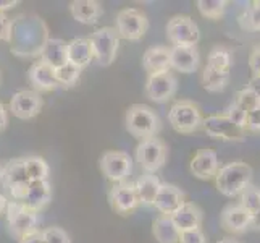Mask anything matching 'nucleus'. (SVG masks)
<instances>
[{
	"mask_svg": "<svg viewBox=\"0 0 260 243\" xmlns=\"http://www.w3.org/2000/svg\"><path fill=\"white\" fill-rule=\"evenodd\" d=\"M52 200V186L49 180H38V182H31L28 186L24 198L20 201L26 208L32 212L42 211Z\"/></svg>",
	"mask_w": 260,
	"mask_h": 243,
	"instance_id": "obj_20",
	"label": "nucleus"
},
{
	"mask_svg": "<svg viewBox=\"0 0 260 243\" xmlns=\"http://www.w3.org/2000/svg\"><path fill=\"white\" fill-rule=\"evenodd\" d=\"M167 152V145L158 137L147 138L139 141L136 148V160L146 174L155 175V172H158L165 164Z\"/></svg>",
	"mask_w": 260,
	"mask_h": 243,
	"instance_id": "obj_7",
	"label": "nucleus"
},
{
	"mask_svg": "<svg viewBox=\"0 0 260 243\" xmlns=\"http://www.w3.org/2000/svg\"><path fill=\"white\" fill-rule=\"evenodd\" d=\"M18 243H46V241H44V233H42V230L39 229V230H36V232L28 233V235L23 237Z\"/></svg>",
	"mask_w": 260,
	"mask_h": 243,
	"instance_id": "obj_42",
	"label": "nucleus"
},
{
	"mask_svg": "<svg viewBox=\"0 0 260 243\" xmlns=\"http://www.w3.org/2000/svg\"><path fill=\"white\" fill-rule=\"evenodd\" d=\"M250 227L254 230H260V209L252 215V221H250Z\"/></svg>",
	"mask_w": 260,
	"mask_h": 243,
	"instance_id": "obj_45",
	"label": "nucleus"
},
{
	"mask_svg": "<svg viewBox=\"0 0 260 243\" xmlns=\"http://www.w3.org/2000/svg\"><path fill=\"white\" fill-rule=\"evenodd\" d=\"M239 24L244 31H260V8L250 4V7H247L246 12L239 16Z\"/></svg>",
	"mask_w": 260,
	"mask_h": 243,
	"instance_id": "obj_35",
	"label": "nucleus"
},
{
	"mask_svg": "<svg viewBox=\"0 0 260 243\" xmlns=\"http://www.w3.org/2000/svg\"><path fill=\"white\" fill-rule=\"evenodd\" d=\"M87 41L91 44L94 59L99 62V65L109 67L113 64L120 47V36L115 28H110V26L99 28L89 36Z\"/></svg>",
	"mask_w": 260,
	"mask_h": 243,
	"instance_id": "obj_5",
	"label": "nucleus"
},
{
	"mask_svg": "<svg viewBox=\"0 0 260 243\" xmlns=\"http://www.w3.org/2000/svg\"><path fill=\"white\" fill-rule=\"evenodd\" d=\"M225 115L228 117V119L236 123L239 128H243L246 131V119H247V114L241 109V107H238L235 102H233L231 105H228V109L225 111Z\"/></svg>",
	"mask_w": 260,
	"mask_h": 243,
	"instance_id": "obj_37",
	"label": "nucleus"
},
{
	"mask_svg": "<svg viewBox=\"0 0 260 243\" xmlns=\"http://www.w3.org/2000/svg\"><path fill=\"white\" fill-rule=\"evenodd\" d=\"M183 203H186V196L176 185L160 183V188L154 200V208L160 214L172 215Z\"/></svg>",
	"mask_w": 260,
	"mask_h": 243,
	"instance_id": "obj_18",
	"label": "nucleus"
},
{
	"mask_svg": "<svg viewBox=\"0 0 260 243\" xmlns=\"http://www.w3.org/2000/svg\"><path fill=\"white\" fill-rule=\"evenodd\" d=\"M0 180H2V166H0Z\"/></svg>",
	"mask_w": 260,
	"mask_h": 243,
	"instance_id": "obj_49",
	"label": "nucleus"
},
{
	"mask_svg": "<svg viewBox=\"0 0 260 243\" xmlns=\"http://www.w3.org/2000/svg\"><path fill=\"white\" fill-rule=\"evenodd\" d=\"M42 233L46 243H71L70 235L60 227H49L46 230H42Z\"/></svg>",
	"mask_w": 260,
	"mask_h": 243,
	"instance_id": "obj_36",
	"label": "nucleus"
},
{
	"mask_svg": "<svg viewBox=\"0 0 260 243\" xmlns=\"http://www.w3.org/2000/svg\"><path fill=\"white\" fill-rule=\"evenodd\" d=\"M197 10L204 18H209V20H220V18L225 15L226 0H199L196 4Z\"/></svg>",
	"mask_w": 260,
	"mask_h": 243,
	"instance_id": "obj_31",
	"label": "nucleus"
},
{
	"mask_svg": "<svg viewBox=\"0 0 260 243\" xmlns=\"http://www.w3.org/2000/svg\"><path fill=\"white\" fill-rule=\"evenodd\" d=\"M99 166L105 178H109L113 183H120L131 175L133 160L129 154L123 151H107L102 154Z\"/></svg>",
	"mask_w": 260,
	"mask_h": 243,
	"instance_id": "obj_11",
	"label": "nucleus"
},
{
	"mask_svg": "<svg viewBox=\"0 0 260 243\" xmlns=\"http://www.w3.org/2000/svg\"><path fill=\"white\" fill-rule=\"evenodd\" d=\"M67 57L68 64L78 67L79 70L86 68L94 60L91 44H89L86 38H76L67 42Z\"/></svg>",
	"mask_w": 260,
	"mask_h": 243,
	"instance_id": "obj_25",
	"label": "nucleus"
},
{
	"mask_svg": "<svg viewBox=\"0 0 260 243\" xmlns=\"http://www.w3.org/2000/svg\"><path fill=\"white\" fill-rule=\"evenodd\" d=\"M10 111L20 120L34 119L42 111V97L32 89H21L10 99Z\"/></svg>",
	"mask_w": 260,
	"mask_h": 243,
	"instance_id": "obj_14",
	"label": "nucleus"
},
{
	"mask_svg": "<svg viewBox=\"0 0 260 243\" xmlns=\"http://www.w3.org/2000/svg\"><path fill=\"white\" fill-rule=\"evenodd\" d=\"M116 33L126 41H141L149 30L146 13L138 8H123L116 15Z\"/></svg>",
	"mask_w": 260,
	"mask_h": 243,
	"instance_id": "obj_9",
	"label": "nucleus"
},
{
	"mask_svg": "<svg viewBox=\"0 0 260 243\" xmlns=\"http://www.w3.org/2000/svg\"><path fill=\"white\" fill-rule=\"evenodd\" d=\"M249 68L255 78H260V46L254 47L249 56Z\"/></svg>",
	"mask_w": 260,
	"mask_h": 243,
	"instance_id": "obj_39",
	"label": "nucleus"
},
{
	"mask_svg": "<svg viewBox=\"0 0 260 243\" xmlns=\"http://www.w3.org/2000/svg\"><path fill=\"white\" fill-rule=\"evenodd\" d=\"M152 235L158 243H178L179 230L167 214H158L152 222Z\"/></svg>",
	"mask_w": 260,
	"mask_h": 243,
	"instance_id": "obj_27",
	"label": "nucleus"
},
{
	"mask_svg": "<svg viewBox=\"0 0 260 243\" xmlns=\"http://www.w3.org/2000/svg\"><path fill=\"white\" fill-rule=\"evenodd\" d=\"M202 128L210 138L218 141H244L246 131L233 123L225 114H213L205 117Z\"/></svg>",
	"mask_w": 260,
	"mask_h": 243,
	"instance_id": "obj_10",
	"label": "nucleus"
},
{
	"mask_svg": "<svg viewBox=\"0 0 260 243\" xmlns=\"http://www.w3.org/2000/svg\"><path fill=\"white\" fill-rule=\"evenodd\" d=\"M70 13L73 20L83 24H95L104 15V7L95 0H75L70 4Z\"/></svg>",
	"mask_w": 260,
	"mask_h": 243,
	"instance_id": "obj_22",
	"label": "nucleus"
},
{
	"mask_svg": "<svg viewBox=\"0 0 260 243\" xmlns=\"http://www.w3.org/2000/svg\"><path fill=\"white\" fill-rule=\"evenodd\" d=\"M220 169L218 154L213 149H199L191 159L189 170L191 174L199 180L215 178Z\"/></svg>",
	"mask_w": 260,
	"mask_h": 243,
	"instance_id": "obj_16",
	"label": "nucleus"
},
{
	"mask_svg": "<svg viewBox=\"0 0 260 243\" xmlns=\"http://www.w3.org/2000/svg\"><path fill=\"white\" fill-rule=\"evenodd\" d=\"M176 226V229L181 232L187 230H194V229H201L202 221H204V211L197 206L196 203H183L179 208L170 215Z\"/></svg>",
	"mask_w": 260,
	"mask_h": 243,
	"instance_id": "obj_19",
	"label": "nucleus"
},
{
	"mask_svg": "<svg viewBox=\"0 0 260 243\" xmlns=\"http://www.w3.org/2000/svg\"><path fill=\"white\" fill-rule=\"evenodd\" d=\"M12 20L5 13H0V41H10Z\"/></svg>",
	"mask_w": 260,
	"mask_h": 243,
	"instance_id": "obj_40",
	"label": "nucleus"
},
{
	"mask_svg": "<svg viewBox=\"0 0 260 243\" xmlns=\"http://www.w3.org/2000/svg\"><path fill=\"white\" fill-rule=\"evenodd\" d=\"M7 123H8V114H7L5 105H4L2 102H0V131H4V130H5Z\"/></svg>",
	"mask_w": 260,
	"mask_h": 243,
	"instance_id": "obj_44",
	"label": "nucleus"
},
{
	"mask_svg": "<svg viewBox=\"0 0 260 243\" xmlns=\"http://www.w3.org/2000/svg\"><path fill=\"white\" fill-rule=\"evenodd\" d=\"M109 203L116 214L126 215L133 212L139 206L134 183L126 182V180L120 183H113V186L109 190Z\"/></svg>",
	"mask_w": 260,
	"mask_h": 243,
	"instance_id": "obj_13",
	"label": "nucleus"
},
{
	"mask_svg": "<svg viewBox=\"0 0 260 243\" xmlns=\"http://www.w3.org/2000/svg\"><path fill=\"white\" fill-rule=\"evenodd\" d=\"M249 88H252L255 93H258V94H260V78L252 76V79L249 81Z\"/></svg>",
	"mask_w": 260,
	"mask_h": 243,
	"instance_id": "obj_46",
	"label": "nucleus"
},
{
	"mask_svg": "<svg viewBox=\"0 0 260 243\" xmlns=\"http://www.w3.org/2000/svg\"><path fill=\"white\" fill-rule=\"evenodd\" d=\"M168 122L175 131L189 134L202 127L204 117L196 102L183 99V101H178L172 105L168 112Z\"/></svg>",
	"mask_w": 260,
	"mask_h": 243,
	"instance_id": "obj_4",
	"label": "nucleus"
},
{
	"mask_svg": "<svg viewBox=\"0 0 260 243\" xmlns=\"http://www.w3.org/2000/svg\"><path fill=\"white\" fill-rule=\"evenodd\" d=\"M16 5H20L18 0H0V13H5L7 10H12Z\"/></svg>",
	"mask_w": 260,
	"mask_h": 243,
	"instance_id": "obj_43",
	"label": "nucleus"
},
{
	"mask_svg": "<svg viewBox=\"0 0 260 243\" xmlns=\"http://www.w3.org/2000/svg\"><path fill=\"white\" fill-rule=\"evenodd\" d=\"M0 182H2L5 190L10 193L13 201L23 200L31 183L28 174H26L23 157L10 159L5 166H2V180Z\"/></svg>",
	"mask_w": 260,
	"mask_h": 243,
	"instance_id": "obj_8",
	"label": "nucleus"
},
{
	"mask_svg": "<svg viewBox=\"0 0 260 243\" xmlns=\"http://www.w3.org/2000/svg\"><path fill=\"white\" fill-rule=\"evenodd\" d=\"M254 169L243 160H235L218 169L215 175V186L223 196L235 198L243 193L252 182Z\"/></svg>",
	"mask_w": 260,
	"mask_h": 243,
	"instance_id": "obj_1",
	"label": "nucleus"
},
{
	"mask_svg": "<svg viewBox=\"0 0 260 243\" xmlns=\"http://www.w3.org/2000/svg\"><path fill=\"white\" fill-rule=\"evenodd\" d=\"M235 104L241 107L246 114L252 112L255 109H260V94L255 93L252 88H243L236 93Z\"/></svg>",
	"mask_w": 260,
	"mask_h": 243,
	"instance_id": "obj_32",
	"label": "nucleus"
},
{
	"mask_svg": "<svg viewBox=\"0 0 260 243\" xmlns=\"http://www.w3.org/2000/svg\"><path fill=\"white\" fill-rule=\"evenodd\" d=\"M233 65V53L228 47L225 46H215L209 57H207V65L212 70H217V71H230Z\"/></svg>",
	"mask_w": 260,
	"mask_h": 243,
	"instance_id": "obj_30",
	"label": "nucleus"
},
{
	"mask_svg": "<svg viewBox=\"0 0 260 243\" xmlns=\"http://www.w3.org/2000/svg\"><path fill=\"white\" fill-rule=\"evenodd\" d=\"M39 60H42L44 64H47L53 70L63 67L65 64H68L67 42L57 38H49L39 53Z\"/></svg>",
	"mask_w": 260,
	"mask_h": 243,
	"instance_id": "obj_23",
	"label": "nucleus"
},
{
	"mask_svg": "<svg viewBox=\"0 0 260 243\" xmlns=\"http://www.w3.org/2000/svg\"><path fill=\"white\" fill-rule=\"evenodd\" d=\"M239 204L250 214L254 215L260 209V188L250 183L246 190L239 195Z\"/></svg>",
	"mask_w": 260,
	"mask_h": 243,
	"instance_id": "obj_33",
	"label": "nucleus"
},
{
	"mask_svg": "<svg viewBox=\"0 0 260 243\" xmlns=\"http://www.w3.org/2000/svg\"><path fill=\"white\" fill-rule=\"evenodd\" d=\"M142 67L149 75L170 71V47L155 46L147 49L142 56Z\"/></svg>",
	"mask_w": 260,
	"mask_h": 243,
	"instance_id": "obj_24",
	"label": "nucleus"
},
{
	"mask_svg": "<svg viewBox=\"0 0 260 243\" xmlns=\"http://www.w3.org/2000/svg\"><path fill=\"white\" fill-rule=\"evenodd\" d=\"M178 243H207V237H205L202 229H194L179 233Z\"/></svg>",
	"mask_w": 260,
	"mask_h": 243,
	"instance_id": "obj_38",
	"label": "nucleus"
},
{
	"mask_svg": "<svg viewBox=\"0 0 260 243\" xmlns=\"http://www.w3.org/2000/svg\"><path fill=\"white\" fill-rule=\"evenodd\" d=\"M160 180L157 175H152V174H144L141 175L136 182H134V186H136V193H138V200L139 204L142 206H154V200L157 196V192L160 188Z\"/></svg>",
	"mask_w": 260,
	"mask_h": 243,
	"instance_id": "obj_26",
	"label": "nucleus"
},
{
	"mask_svg": "<svg viewBox=\"0 0 260 243\" xmlns=\"http://www.w3.org/2000/svg\"><path fill=\"white\" fill-rule=\"evenodd\" d=\"M167 38L172 47H196L201 39V31L192 18L178 15L167 23Z\"/></svg>",
	"mask_w": 260,
	"mask_h": 243,
	"instance_id": "obj_6",
	"label": "nucleus"
},
{
	"mask_svg": "<svg viewBox=\"0 0 260 243\" xmlns=\"http://www.w3.org/2000/svg\"><path fill=\"white\" fill-rule=\"evenodd\" d=\"M250 215L239 203L228 204L220 212V227L230 233H244L250 229Z\"/></svg>",
	"mask_w": 260,
	"mask_h": 243,
	"instance_id": "obj_15",
	"label": "nucleus"
},
{
	"mask_svg": "<svg viewBox=\"0 0 260 243\" xmlns=\"http://www.w3.org/2000/svg\"><path fill=\"white\" fill-rule=\"evenodd\" d=\"M124 123H126V130L139 141L157 137L162 128L155 111L144 104L129 105L124 115Z\"/></svg>",
	"mask_w": 260,
	"mask_h": 243,
	"instance_id": "obj_2",
	"label": "nucleus"
},
{
	"mask_svg": "<svg viewBox=\"0 0 260 243\" xmlns=\"http://www.w3.org/2000/svg\"><path fill=\"white\" fill-rule=\"evenodd\" d=\"M79 75H81V70L75 65H71V64H65L63 67L55 70L57 83H58V86H63V88L75 86L79 79Z\"/></svg>",
	"mask_w": 260,
	"mask_h": 243,
	"instance_id": "obj_34",
	"label": "nucleus"
},
{
	"mask_svg": "<svg viewBox=\"0 0 260 243\" xmlns=\"http://www.w3.org/2000/svg\"><path fill=\"white\" fill-rule=\"evenodd\" d=\"M199 64L201 56L197 47H170V68L181 73H194Z\"/></svg>",
	"mask_w": 260,
	"mask_h": 243,
	"instance_id": "obj_21",
	"label": "nucleus"
},
{
	"mask_svg": "<svg viewBox=\"0 0 260 243\" xmlns=\"http://www.w3.org/2000/svg\"><path fill=\"white\" fill-rule=\"evenodd\" d=\"M217 243H241V241H239V240H236V238H233V237H225V238L218 240Z\"/></svg>",
	"mask_w": 260,
	"mask_h": 243,
	"instance_id": "obj_48",
	"label": "nucleus"
},
{
	"mask_svg": "<svg viewBox=\"0 0 260 243\" xmlns=\"http://www.w3.org/2000/svg\"><path fill=\"white\" fill-rule=\"evenodd\" d=\"M260 131V109H255L247 114L246 119V131Z\"/></svg>",
	"mask_w": 260,
	"mask_h": 243,
	"instance_id": "obj_41",
	"label": "nucleus"
},
{
	"mask_svg": "<svg viewBox=\"0 0 260 243\" xmlns=\"http://www.w3.org/2000/svg\"><path fill=\"white\" fill-rule=\"evenodd\" d=\"M7 204H8V200L2 193H0V214L7 211Z\"/></svg>",
	"mask_w": 260,
	"mask_h": 243,
	"instance_id": "obj_47",
	"label": "nucleus"
},
{
	"mask_svg": "<svg viewBox=\"0 0 260 243\" xmlns=\"http://www.w3.org/2000/svg\"><path fill=\"white\" fill-rule=\"evenodd\" d=\"M230 83V71H217L205 67L202 71V86L209 93H220Z\"/></svg>",
	"mask_w": 260,
	"mask_h": 243,
	"instance_id": "obj_28",
	"label": "nucleus"
},
{
	"mask_svg": "<svg viewBox=\"0 0 260 243\" xmlns=\"http://www.w3.org/2000/svg\"><path fill=\"white\" fill-rule=\"evenodd\" d=\"M28 79L31 86L34 88L32 91L36 93H49L58 88L55 70L44 64L42 60H36L28 70Z\"/></svg>",
	"mask_w": 260,
	"mask_h": 243,
	"instance_id": "obj_17",
	"label": "nucleus"
},
{
	"mask_svg": "<svg viewBox=\"0 0 260 243\" xmlns=\"http://www.w3.org/2000/svg\"><path fill=\"white\" fill-rule=\"evenodd\" d=\"M7 224L10 235L20 241L28 233L39 230V218L38 212L29 211L20 201H8L7 204Z\"/></svg>",
	"mask_w": 260,
	"mask_h": 243,
	"instance_id": "obj_3",
	"label": "nucleus"
},
{
	"mask_svg": "<svg viewBox=\"0 0 260 243\" xmlns=\"http://www.w3.org/2000/svg\"><path fill=\"white\" fill-rule=\"evenodd\" d=\"M26 174H28L31 182H38V180H49L50 167L47 160L41 156H28L23 157Z\"/></svg>",
	"mask_w": 260,
	"mask_h": 243,
	"instance_id": "obj_29",
	"label": "nucleus"
},
{
	"mask_svg": "<svg viewBox=\"0 0 260 243\" xmlns=\"http://www.w3.org/2000/svg\"><path fill=\"white\" fill-rule=\"evenodd\" d=\"M178 91V79L172 71H164V73L149 75L144 93L150 101L164 104L168 102Z\"/></svg>",
	"mask_w": 260,
	"mask_h": 243,
	"instance_id": "obj_12",
	"label": "nucleus"
}]
</instances>
